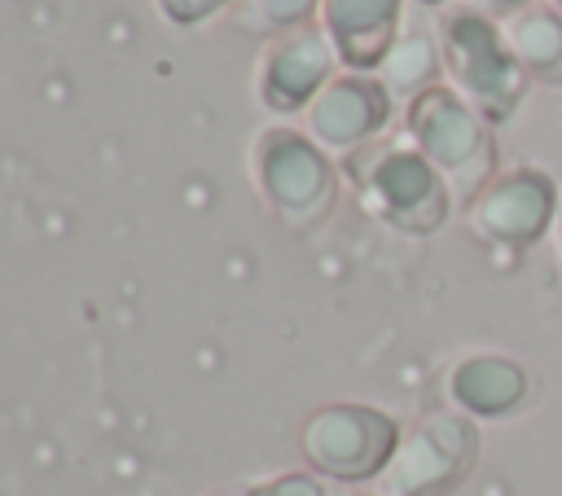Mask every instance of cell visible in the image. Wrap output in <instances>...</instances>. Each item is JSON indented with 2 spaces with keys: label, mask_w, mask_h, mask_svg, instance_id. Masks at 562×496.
Listing matches in <instances>:
<instances>
[{
  "label": "cell",
  "mask_w": 562,
  "mask_h": 496,
  "mask_svg": "<svg viewBox=\"0 0 562 496\" xmlns=\"http://www.w3.org/2000/svg\"><path fill=\"white\" fill-rule=\"evenodd\" d=\"M342 167L360 193V206L386 228L404 237H430L448 224L452 193L408 136L373 140L342 158Z\"/></svg>",
  "instance_id": "cell-1"
},
{
  "label": "cell",
  "mask_w": 562,
  "mask_h": 496,
  "mask_svg": "<svg viewBox=\"0 0 562 496\" xmlns=\"http://www.w3.org/2000/svg\"><path fill=\"white\" fill-rule=\"evenodd\" d=\"M439 57H443V75L448 88L474 105L492 127L514 119V110L527 97V70L518 66V57L509 53V40L501 31L496 18L474 13L465 4H452L439 13Z\"/></svg>",
  "instance_id": "cell-2"
},
{
  "label": "cell",
  "mask_w": 562,
  "mask_h": 496,
  "mask_svg": "<svg viewBox=\"0 0 562 496\" xmlns=\"http://www.w3.org/2000/svg\"><path fill=\"white\" fill-rule=\"evenodd\" d=\"M404 136L426 154V162L443 176L452 202L461 206H470L479 189L501 171L492 123L448 83H435L404 105Z\"/></svg>",
  "instance_id": "cell-3"
},
{
  "label": "cell",
  "mask_w": 562,
  "mask_h": 496,
  "mask_svg": "<svg viewBox=\"0 0 562 496\" xmlns=\"http://www.w3.org/2000/svg\"><path fill=\"white\" fill-rule=\"evenodd\" d=\"M250 171L268 211L299 233L316 228L338 202V171L329 154L290 123H272L255 136Z\"/></svg>",
  "instance_id": "cell-4"
},
{
  "label": "cell",
  "mask_w": 562,
  "mask_h": 496,
  "mask_svg": "<svg viewBox=\"0 0 562 496\" xmlns=\"http://www.w3.org/2000/svg\"><path fill=\"white\" fill-rule=\"evenodd\" d=\"M479 421L465 413H426L400 435L391 465L382 470V496H448L479 465Z\"/></svg>",
  "instance_id": "cell-5"
},
{
  "label": "cell",
  "mask_w": 562,
  "mask_h": 496,
  "mask_svg": "<svg viewBox=\"0 0 562 496\" xmlns=\"http://www.w3.org/2000/svg\"><path fill=\"white\" fill-rule=\"evenodd\" d=\"M400 421L373 404H325L299 430L303 461L338 483L382 478L400 448Z\"/></svg>",
  "instance_id": "cell-6"
},
{
  "label": "cell",
  "mask_w": 562,
  "mask_h": 496,
  "mask_svg": "<svg viewBox=\"0 0 562 496\" xmlns=\"http://www.w3.org/2000/svg\"><path fill=\"white\" fill-rule=\"evenodd\" d=\"M558 206H562V189L544 167L509 162L465 206V224L479 241L496 250H527L544 233H553Z\"/></svg>",
  "instance_id": "cell-7"
},
{
  "label": "cell",
  "mask_w": 562,
  "mask_h": 496,
  "mask_svg": "<svg viewBox=\"0 0 562 496\" xmlns=\"http://www.w3.org/2000/svg\"><path fill=\"white\" fill-rule=\"evenodd\" d=\"M338 75V53L321 22L294 26L263 44L255 66V92L268 114H307V105L325 92V83Z\"/></svg>",
  "instance_id": "cell-8"
},
{
  "label": "cell",
  "mask_w": 562,
  "mask_h": 496,
  "mask_svg": "<svg viewBox=\"0 0 562 496\" xmlns=\"http://www.w3.org/2000/svg\"><path fill=\"white\" fill-rule=\"evenodd\" d=\"M391 114H395V97L378 75L338 70L325 83V92L307 105V136L325 154L351 158L356 149L382 140V132L391 127Z\"/></svg>",
  "instance_id": "cell-9"
},
{
  "label": "cell",
  "mask_w": 562,
  "mask_h": 496,
  "mask_svg": "<svg viewBox=\"0 0 562 496\" xmlns=\"http://www.w3.org/2000/svg\"><path fill=\"white\" fill-rule=\"evenodd\" d=\"M443 395L470 421H501L531 404L536 377L505 351H465L443 373Z\"/></svg>",
  "instance_id": "cell-10"
},
{
  "label": "cell",
  "mask_w": 562,
  "mask_h": 496,
  "mask_svg": "<svg viewBox=\"0 0 562 496\" xmlns=\"http://www.w3.org/2000/svg\"><path fill=\"white\" fill-rule=\"evenodd\" d=\"M400 18H404V0H321L316 22L325 26L342 70L373 75L404 31Z\"/></svg>",
  "instance_id": "cell-11"
},
{
  "label": "cell",
  "mask_w": 562,
  "mask_h": 496,
  "mask_svg": "<svg viewBox=\"0 0 562 496\" xmlns=\"http://www.w3.org/2000/svg\"><path fill=\"white\" fill-rule=\"evenodd\" d=\"M501 31L509 40V53L527 70V79L562 88V13L558 9H549L544 0H536L522 13L505 18Z\"/></svg>",
  "instance_id": "cell-12"
},
{
  "label": "cell",
  "mask_w": 562,
  "mask_h": 496,
  "mask_svg": "<svg viewBox=\"0 0 562 496\" xmlns=\"http://www.w3.org/2000/svg\"><path fill=\"white\" fill-rule=\"evenodd\" d=\"M439 66H443V57H439V40L430 35V31H422V26H408V31H400V40L391 44V53H386V61L373 70L382 83H386V92L395 97V101H413V97H422L426 88H435L439 79Z\"/></svg>",
  "instance_id": "cell-13"
},
{
  "label": "cell",
  "mask_w": 562,
  "mask_h": 496,
  "mask_svg": "<svg viewBox=\"0 0 562 496\" xmlns=\"http://www.w3.org/2000/svg\"><path fill=\"white\" fill-rule=\"evenodd\" d=\"M321 18V0H241L237 4V31L255 40H277L294 26H307Z\"/></svg>",
  "instance_id": "cell-14"
},
{
  "label": "cell",
  "mask_w": 562,
  "mask_h": 496,
  "mask_svg": "<svg viewBox=\"0 0 562 496\" xmlns=\"http://www.w3.org/2000/svg\"><path fill=\"white\" fill-rule=\"evenodd\" d=\"M154 4L171 26H202V22H211L215 13H224L241 0H154Z\"/></svg>",
  "instance_id": "cell-15"
},
{
  "label": "cell",
  "mask_w": 562,
  "mask_h": 496,
  "mask_svg": "<svg viewBox=\"0 0 562 496\" xmlns=\"http://www.w3.org/2000/svg\"><path fill=\"white\" fill-rule=\"evenodd\" d=\"M246 496H325L321 478L316 474H303V470H290V474H272L255 487H246Z\"/></svg>",
  "instance_id": "cell-16"
},
{
  "label": "cell",
  "mask_w": 562,
  "mask_h": 496,
  "mask_svg": "<svg viewBox=\"0 0 562 496\" xmlns=\"http://www.w3.org/2000/svg\"><path fill=\"white\" fill-rule=\"evenodd\" d=\"M461 4L474 9V13H487V18H496V22H505V18L522 13V9L536 4V0H461Z\"/></svg>",
  "instance_id": "cell-17"
},
{
  "label": "cell",
  "mask_w": 562,
  "mask_h": 496,
  "mask_svg": "<svg viewBox=\"0 0 562 496\" xmlns=\"http://www.w3.org/2000/svg\"><path fill=\"white\" fill-rule=\"evenodd\" d=\"M553 246H558V259H562V206H558V219H553Z\"/></svg>",
  "instance_id": "cell-18"
},
{
  "label": "cell",
  "mask_w": 562,
  "mask_h": 496,
  "mask_svg": "<svg viewBox=\"0 0 562 496\" xmlns=\"http://www.w3.org/2000/svg\"><path fill=\"white\" fill-rule=\"evenodd\" d=\"M417 4H430V9H439V4H448V0H417Z\"/></svg>",
  "instance_id": "cell-19"
},
{
  "label": "cell",
  "mask_w": 562,
  "mask_h": 496,
  "mask_svg": "<svg viewBox=\"0 0 562 496\" xmlns=\"http://www.w3.org/2000/svg\"><path fill=\"white\" fill-rule=\"evenodd\" d=\"M544 4H549V9H558V13H562V0H544Z\"/></svg>",
  "instance_id": "cell-20"
},
{
  "label": "cell",
  "mask_w": 562,
  "mask_h": 496,
  "mask_svg": "<svg viewBox=\"0 0 562 496\" xmlns=\"http://www.w3.org/2000/svg\"><path fill=\"white\" fill-rule=\"evenodd\" d=\"M215 496H237V492H215Z\"/></svg>",
  "instance_id": "cell-21"
},
{
  "label": "cell",
  "mask_w": 562,
  "mask_h": 496,
  "mask_svg": "<svg viewBox=\"0 0 562 496\" xmlns=\"http://www.w3.org/2000/svg\"><path fill=\"white\" fill-rule=\"evenodd\" d=\"M364 496H373V492H364Z\"/></svg>",
  "instance_id": "cell-22"
}]
</instances>
